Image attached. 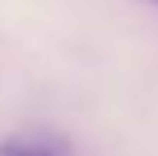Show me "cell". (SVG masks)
Wrapping results in <instances>:
<instances>
[{"label": "cell", "mask_w": 158, "mask_h": 156, "mask_svg": "<svg viewBox=\"0 0 158 156\" xmlns=\"http://www.w3.org/2000/svg\"><path fill=\"white\" fill-rule=\"evenodd\" d=\"M0 156H73V141L53 127L12 130L0 139Z\"/></svg>", "instance_id": "cell-1"}, {"label": "cell", "mask_w": 158, "mask_h": 156, "mask_svg": "<svg viewBox=\"0 0 158 156\" xmlns=\"http://www.w3.org/2000/svg\"><path fill=\"white\" fill-rule=\"evenodd\" d=\"M143 3H147V6H155V9H158V0H143Z\"/></svg>", "instance_id": "cell-2"}]
</instances>
